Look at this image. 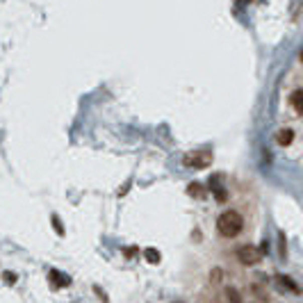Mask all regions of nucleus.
<instances>
[{
    "mask_svg": "<svg viewBox=\"0 0 303 303\" xmlns=\"http://www.w3.org/2000/svg\"><path fill=\"white\" fill-rule=\"evenodd\" d=\"M176 303H183V301H176Z\"/></svg>",
    "mask_w": 303,
    "mask_h": 303,
    "instance_id": "nucleus-14",
    "label": "nucleus"
},
{
    "mask_svg": "<svg viewBox=\"0 0 303 303\" xmlns=\"http://www.w3.org/2000/svg\"><path fill=\"white\" fill-rule=\"evenodd\" d=\"M187 192H189V194H192V196H199V199H201V196L205 194V187H203V185H201V183H192V185H189V189H187Z\"/></svg>",
    "mask_w": 303,
    "mask_h": 303,
    "instance_id": "nucleus-9",
    "label": "nucleus"
},
{
    "mask_svg": "<svg viewBox=\"0 0 303 303\" xmlns=\"http://www.w3.org/2000/svg\"><path fill=\"white\" fill-rule=\"evenodd\" d=\"M210 162H212V155H210L208 150L189 153L187 158H185V164H187V167H194V169H203V167H208Z\"/></svg>",
    "mask_w": 303,
    "mask_h": 303,
    "instance_id": "nucleus-3",
    "label": "nucleus"
},
{
    "mask_svg": "<svg viewBox=\"0 0 303 303\" xmlns=\"http://www.w3.org/2000/svg\"><path fill=\"white\" fill-rule=\"evenodd\" d=\"M237 258L242 264H246V267H253V264H258L260 260H262V251L255 249V246H251V244H244V246H239L237 249Z\"/></svg>",
    "mask_w": 303,
    "mask_h": 303,
    "instance_id": "nucleus-2",
    "label": "nucleus"
},
{
    "mask_svg": "<svg viewBox=\"0 0 303 303\" xmlns=\"http://www.w3.org/2000/svg\"><path fill=\"white\" fill-rule=\"evenodd\" d=\"M217 230L221 237H237L244 230V217L237 210H226L217 219Z\"/></svg>",
    "mask_w": 303,
    "mask_h": 303,
    "instance_id": "nucleus-1",
    "label": "nucleus"
},
{
    "mask_svg": "<svg viewBox=\"0 0 303 303\" xmlns=\"http://www.w3.org/2000/svg\"><path fill=\"white\" fill-rule=\"evenodd\" d=\"M276 280H278V283L283 285V287H287V289H292L294 294H298V285L294 283L292 278H287V276H278V278H276Z\"/></svg>",
    "mask_w": 303,
    "mask_h": 303,
    "instance_id": "nucleus-7",
    "label": "nucleus"
},
{
    "mask_svg": "<svg viewBox=\"0 0 303 303\" xmlns=\"http://www.w3.org/2000/svg\"><path fill=\"white\" fill-rule=\"evenodd\" d=\"M292 139H294L292 130H280V132H278V144L280 146H289V144H292Z\"/></svg>",
    "mask_w": 303,
    "mask_h": 303,
    "instance_id": "nucleus-6",
    "label": "nucleus"
},
{
    "mask_svg": "<svg viewBox=\"0 0 303 303\" xmlns=\"http://www.w3.org/2000/svg\"><path fill=\"white\" fill-rule=\"evenodd\" d=\"M237 3H251V0H237Z\"/></svg>",
    "mask_w": 303,
    "mask_h": 303,
    "instance_id": "nucleus-13",
    "label": "nucleus"
},
{
    "mask_svg": "<svg viewBox=\"0 0 303 303\" xmlns=\"http://www.w3.org/2000/svg\"><path fill=\"white\" fill-rule=\"evenodd\" d=\"M144 258L148 260L150 264H158L160 262V253L155 249H144Z\"/></svg>",
    "mask_w": 303,
    "mask_h": 303,
    "instance_id": "nucleus-11",
    "label": "nucleus"
},
{
    "mask_svg": "<svg viewBox=\"0 0 303 303\" xmlns=\"http://www.w3.org/2000/svg\"><path fill=\"white\" fill-rule=\"evenodd\" d=\"M210 187H212V194H214V199H217L219 203L228 201V189L221 185V176H217V178L210 180Z\"/></svg>",
    "mask_w": 303,
    "mask_h": 303,
    "instance_id": "nucleus-4",
    "label": "nucleus"
},
{
    "mask_svg": "<svg viewBox=\"0 0 303 303\" xmlns=\"http://www.w3.org/2000/svg\"><path fill=\"white\" fill-rule=\"evenodd\" d=\"M48 278L55 283V287H66V285H71V278H66V276H62V273H60V271H55V269L48 273Z\"/></svg>",
    "mask_w": 303,
    "mask_h": 303,
    "instance_id": "nucleus-5",
    "label": "nucleus"
},
{
    "mask_svg": "<svg viewBox=\"0 0 303 303\" xmlns=\"http://www.w3.org/2000/svg\"><path fill=\"white\" fill-rule=\"evenodd\" d=\"M289 103H292V107L296 109V114H301V91H294L292 96H289Z\"/></svg>",
    "mask_w": 303,
    "mask_h": 303,
    "instance_id": "nucleus-10",
    "label": "nucleus"
},
{
    "mask_svg": "<svg viewBox=\"0 0 303 303\" xmlns=\"http://www.w3.org/2000/svg\"><path fill=\"white\" fill-rule=\"evenodd\" d=\"M3 278H5V283H12V285H14V283H16V273L5 271V276H3Z\"/></svg>",
    "mask_w": 303,
    "mask_h": 303,
    "instance_id": "nucleus-12",
    "label": "nucleus"
},
{
    "mask_svg": "<svg viewBox=\"0 0 303 303\" xmlns=\"http://www.w3.org/2000/svg\"><path fill=\"white\" fill-rule=\"evenodd\" d=\"M226 298H228V303H242V294L235 287H226Z\"/></svg>",
    "mask_w": 303,
    "mask_h": 303,
    "instance_id": "nucleus-8",
    "label": "nucleus"
}]
</instances>
